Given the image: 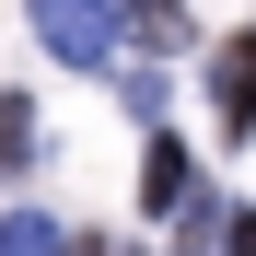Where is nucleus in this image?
<instances>
[{"mask_svg": "<svg viewBox=\"0 0 256 256\" xmlns=\"http://www.w3.org/2000/svg\"><path fill=\"white\" fill-rule=\"evenodd\" d=\"M222 244H233V256H256V210H233V233H222Z\"/></svg>", "mask_w": 256, "mask_h": 256, "instance_id": "0eeeda50", "label": "nucleus"}, {"mask_svg": "<svg viewBox=\"0 0 256 256\" xmlns=\"http://www.w3.org/2000/svg\"><path fill=\"white\" fill-rule=\"evenodd\" d=\"M186 35V0H128V47H175Z\"/></svg>", "mask_w": 256, "mask_h": 256, "instance_id": "423d86ee", "label": "nucleus"}, {"mask_svg": "<svg viewBox=\"0 0 256 256\" xmlns=\"http://www.w3.org/2000/svg\"><path fill=\"white\" fill-rule=\"evenodd\" d=\"M35 152H47V140H35V105H24V94H0V175H24Z\"/></svg>", "mask_w": 256, "mask_h": 256, "instance_id": "20e7f679", "label": "nucleus"}, {"mask_svg": "<svg viewBox=\"0 0 256 256\" xmlns=\"http://www.w3.org/2000/svg\"><path fill=\"white\" fill-rule=\"evenodd\" d=\"M210 116H222V140H256V35L210 58Z\"/></svg>", "mask_w": 256, "mask_h": 256, "instance_id": "f03ea898", "label": "nucleus"}, {"mask_svg": "<svg viewBox=\"0 0 256 256\" xmlns=\"http://www.w3.org/2000/svg\"><path fill=\"white\" fill-rule=\"evenodd\" d=\"M70 256H105V244H70Z\"/></svg>", "mask_w": 256, "mask_h": 256, "instance_id": "6e6552de", "label": "nucleus"}, {"mask_svg": "<svg viewBox=\"0 0 256 256\" xmlns=\"http://www.w3.org/2000/svg\"><path fill=\"white\" fill-rule=\"evenodd\" d=\"M0 256H70V233L47 210H12V222H0Z\"/></svg>", "mask_w": 256, "mask_h": 256, "instance_id": "39448f33", "label": "nucleus"}, {"mask_svg": "<svg viewBox=\"0 0 256 256\" xmlns=\"http://www.w3.org/2000/svg\"><path fill=\"white\" fill-rule=\"evenodd\" d=\"M140 198H152V210H186V198H198V163H186V140H152V152H140Z\"/></svg>", "mask_w": 256, "mask_h": 256, "instance_id": "7ed1b4c3", "label": "nucleus"}, {"mask_svg": "<svg viewBox=\"0 0 256 256\" xmlns=\"http://www.w3.org/2000/svg\"><path fill=\"white\" fill-rule=\"evenodd\" d=\"M35 47L70 58V70H105L128 47V12H116V0H35Z\"/></svg>", "mask_w": 256, "mask_h": 256, "instance_id": "f257e3e1", "label": "nucleus"}]
</instances>
